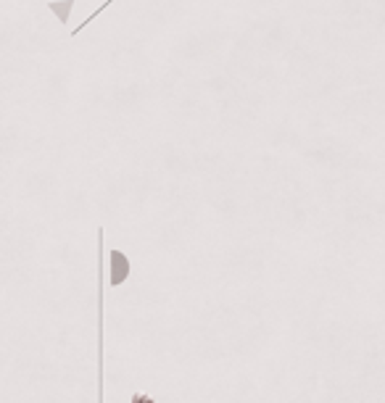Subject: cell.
Listing matches in <instances>:
<instances>
[{
    "mask_svg": "<svg viewBox=\"0 0 385 403\" xmlns=\"http://www.w3.org/2000/svg\"><path fill=\"white\" fill-rule=\"evenodd\" d=\"M127 272H130V264L124 259V253L114 250L111 253V284H119L127 280Z\"/></svg>",
    "mask_w": 385,
    "mask_h": 403,
    "instance_id": "cell-1",
    "label": "cell"
}]
</instances>
